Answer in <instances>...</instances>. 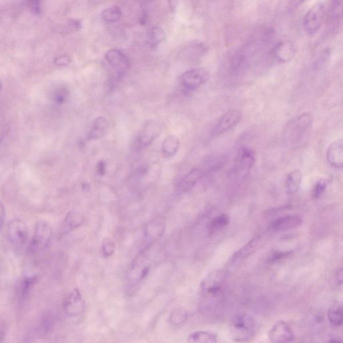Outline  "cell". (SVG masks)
<instances>
[{
  "instance_id": "cell-39",
  "label": "cell",
  "mask_w": 343,
  "mask_h": 343,
  "mask_svg": "<svg viewBox=\"0 0 343 343\" xmlns=\"http://www.w3.org/2000/svg\"><path fill=\"white\" fill-rule=\"evenodd\" d=\"M5 207L4 204L0 201V230L4 227V221H5Z\"/></svg>"
},
{
  "instance_id": "cell-5",
  "label": "cell",
  "mask_w": 343,
  "mask_h": 343,
  "mask_svg": "<svg viewBox=\"0 0 343 343\" xmlns=\"http://www.w3.org/2000/svg\"><path fill=\"white\" fill-rule=\"evenodd\" d=\"M256 162V153L249 147H242L237 153L234 162L235 173L241 176L250 173Z\"/></svg>"
},
{
  "instance_id": "cell-43",
  "label": "cell",
  "mask_w": 343,
  "mask_h": 343,
  "mask_svg": "<svg viewBox=\"0 0 343 343\" xmlns=\"http://www.w3.org/2000/svg\"><path fill=\"white\" fill-rule=\"evenodd\" d=\"M1 88H2V83H1V81H0V90H1Z\"/></svg>"
},
{
  "instance_id": "cell-26",
  "label": "cell",
  "mask_w": 343,
  "mask_h": 343,
  "mask_svg": "<svg viewBox=\"0 0 343 343\" xmlns=\"http://www.w3.org/2000/svg\"><path fill=\"white\" fill-rule=\"evenodd\" d=\"M121 10L117 6L107 8L104 10L101 13L102 19L107 23H113L117 22L121 18Z\"/></svg>"
},
{
  "instance_id": "cell-21",
  "label": "cell",
  "mask_w": 343,
  "mask_h": 343,
  "mask_svg": "<svg viewBox=\"0 0 343 343\" xmlns=\"http://www.w3.org/2000/svg\"><path fill=\"white\" fill-rule=\"evenodd\" d=\"M342 306L340 302H335L328 310V321L335 327L342 325Z\"/></svg>"
},
{
  "instance_id": "cell-11",
  "label": "cell",
  "mask_w": 343,
  "mask_h": 343,
  "mask_svg": "<svg viewBox=\"0 0 343 343\" xmlns=\"http://www.w3.org/2000/svg\"><path fill=\"white\" fill-rule=\"evenodd\" d=\"M295 44L291 40H283L277 43L273 49V54L277 61L287 63L293 60L296 55Z\"/></svg>"
},
{
  "instance_id": "cell-22",
  "label": "cell",
  "mask_w": 343,
  "mask_h": 343,
  "mask_svg": "<svg viewBox=\"0 0 343 343\" xmlns=\"http://www.w3.org/2000/svg\"><path fill=\"white\" fill-rule=\"evenodd\" d=\"M189 343H217V336L211 332L197 331L190 335Z\"/></svg>"
},
{
  "instance_id": "cell-14",
  "label": "cell",
  "mask_w": 343,
  "mask_h": 343,
  "mask_svg": "<svg viewBox=\"0 0 343 343\" xmlns=\"http://www.w3.org/2000/svg\"><path fill=\"white\" fill-rule=\"evenodd\" d=\"M105 59L113 68L118 70H126L130 67V60L121 51L111 49L105 54Z\"/></svg>"
},
{
  "instance_id": "cell-2",
  "label": "cell",
  "mask_w": 343,
  "mask_h": 343,
  "mask_svg": "<svg viewBox=\"0 0 343 343\" xmlns=\"http://www.w3.org/2000/svg\"><path fill=\"white\" fill-rule=\"evenodd\" d=\"M225 276L224 271L214 270L203 279L201 285L203 304L217 299L221 295Z\"/></svg>"
},
{
  "instance_id": "cell-33",
  "label": "cell",
  "mask_w": 343,
  "mask_h": 343,
  "mask_svg": "<svg viewBox=\"0 0 343 343\" xmlns=\"http://www.w3.org/2000/svg\"><path fill=\"white\" fill-rule=\"evenodd\" d=\"M116 250L115 243L111 239H105L102 244V252L105 257L111 256Z\"/></svg>"
},
{
  "instance_id": "cell-35",
  "label": "cell",
  "mask_w": 343,
  "mask_h": 343,
  "mask_svg": "<svg viewBox=\"0 0 343 343\" xmlns=\"http://www.w3.org/2000/svg\"><path fill=\"white\" fill-rule=\"evenodd\" d=\"M291 252H275L271 255L270 258H269V260L272 261V262L280 260V259H282L283 258H285V257L289 256L291 254Z\"/></svg>"
},
{
  "instance_id": "cell-12",
  "label": "cell",
  "mask_w": 343,
  "mask_h": 343,
  "mask_svg": "<svg viewBox=\"0 0 343 343\" xmlns=\"http://www.w3.org/2000/svg\"><path fill=\"white\" fill-rule=\"evenodd\" d=\"M65 309L70 317H78L84 310V302L79 290L75 289L67 298Z\"/></svg>"
},
{
  "instance_id": "cell-27",
  "label": "cell",
  "mask_w": 343,
  "mask_h": 343,
  "mask_svg": "<svg viewBox=\"0 0 343 343\" xmlns=\"http://www.w3.org/2000/svg\"><path fill=\"white\" fill-rule=\"evenodd\" d=\"M36 281V277L35 276L25 277L22 279L18 287V293L20 298L23 299L28 295L30 291H31L32 287Z\"/></svg>"
},
{
  "instance_id": "cell-19",
  "label": "cell",
  "mask_w": 343,
  "mask_h": 343,
  "mask_svg": "<svg viewBox=\"0 0 343 343\" xmlns=\"http://www.w3.org/2000/svg\"><path fill=\"white\" fill-rule=\"evenodd\" d=\"M342 1H333L330 2L328 8V18L330 24V27L334 26L337 27L338 23L341 21L342 17Z\"/></svg>"
},
{
  "instance_id": "cell-8",
  "label": "cell",
  "mask_w": 343,
  "mask_h": 343,
  "mask_svg": "<svg viewBox=\"0 0 343 343\" xmlns=\"http://www.w3.org/2000/svg\"><path fill=\"white\" fill-rule=\"evenodd\" d=\"M242 120V113L238 109H230L226 111L216 122L212 130L214 136H219L236 127Z\"/></svg>"
},
{
  "instance_id": "cell-16",
  "label": "cell",
  "mask_w": 343,
  "mask_h": 343,
  "mask_svg": "<svg viewBox=\"0 0 343 343\" xmlns=\"http://www.w3.org/2000/svg\"><path fill=\"white\" fill-rule=\"evenodd\" d=\"M160 125L155 121H148L145 124L141 132L140 140L142 144H150L154 139L160 135L161 132Z\"/></svg>"
},
{
  "instance_id": "cell-36",
  "label": "cell",
  "mask_w": 343,
  "mask_h": 343,
  "mask_svg": "<svg viewBox=\"0 0 343 343\" xmlns=\"http://www.w3.org/2000/svg\"><path fill=\"white\" fill-rule=\"evenodd\" d=\"M71 59L68 56H60L55 59L54 64L57 66L65 67L70 64Z\"/></svg>"
},
{
  "instance_id": "cell-42",
  "label": "cell",
  "mask_w": 343,
  "mask_h": 343,
  "mask_svg": "<svg viewBox=\"0 0 343 343\" xmlns=\"http://www.w3.org/2000/svg\"><path fill=\"white\" fill-rule=\"evenodd\" d=\"M329 343H341L339 340L337 339H331L330 340Z\"/></svg>"
},
{
  "instance_id": "cell-3",
  "label": "cell",
  "mask_w": 343,
  "mask_h": 343,
  "mask_svg": "<svg viewBox=\"0 0 343 343\" xmlns=\"http://www.w3.org/2000/svg\"><path fill=\"white\" fill-rule=\"evenodd\" d=\"M326 14V7L324 2H318L308 10L304 16V26L308 35L314 36L319 31Z\"/></svg>"
},
{
  "instance_id": "cell-37",
  "label": "cell",
  "mask_w": 343,
  "mask_h": 343,
  "mask_svg": "<svg viewBox=\"0 0 343 343\" xmlns=\"http://www.w3.org/2000/svg\"><path fill=\"white\" fill-rule=\"evenodd\" d=\"M67 27L69 28L73 32L79 31L82 27V24L80 20H71L69 22Z\"/></svg>"
},
{
  "instance_id": "cell-41",
  "label": "cell",
  "mask_w": 343,
  "mask_h": 343,
  "mask_svg": "<svg viewBox=\"0 0 343 343\" xmlns=\"http://www.w3.org/2000/svg\"><path fill=\"white\" fill-rule=\"evenodd\" d=\"M336 278L337 280L338 283H339L340 285L342 284V269L340 268L336 271Z\"/></svg>"
},
{
  "instance_id": "cell-34",
  "label": "cell",
  "mask_w": 343,
  "mask_h": 343,
  "mask_svg": "<svg viewBox=\"0 0 343 343\" xmlns=\"http://www.w3.org/2000/svg\"><path fill=\"white\" fill-rule=\"evenodd\" d=\"M187 318V313L184 310L178 309L173 312L171 315V322L173 324H179L185 322Z\"/></svg>"
},
{
  "instance_id": "cell-31",
  "label": "cell",
  "mask_w": 343,
  "mask_h": 343,
  "mask_svg": "<svg viewBox=\"0 0 343 343\" xmlns=\"http://www.w3.org/2000/svg\"><path fill=\"white\" fill-rule=\"evenodd\" d=\"M69 95V90L65 87H59L56 88L53 95V99L55 103L59 105H62L67 101Z\"/></svg>"
},
{
  "instance_id": "cell-6",
  "label": "cell",
  "mask_w": 343,
  "mask_h": 343,
  "mask_svg": "<svg viewBox=\"0 0 343 343\" xmlns=\"http://www.w3.org/2000/svg\"><path fill=\"white\" fill-rule=\"evenodd\" d=\"M52 237L50 226L44 220H38L34 228V236L30 244V250L34 252H40L48 246Z\"/></svg>"
},
{
  "instance_id": "cell-23",
  "label": "cell",
  "mask_w": 343,
  "mask_h": 343,
  "mask_svg": "<svg viewBox=\"0 0 343 343\" xmlns=\"http://www.w3.org/2000/svg\"><path fill=\"white\" fill-rule=\"evenodd\" d=\"M180 142L177 137L170 136L163 141L162 150L165 156H174L179 150Z\"/></svg>"
},
{
  "instance_id": "cell-17",
  "label": "cell",
  "mask_w": 343,
  "mask_h": 343,
  "mask_svg": "<svg viewBox=\"0 0 343 343\" xmlns=\"http://www.w3.org/2000/svg\"><path fill=\"white\" fill-rule=\"evenodd\" d=\"M109 128V123L105 118L100 117L94 121L91 130L88 135V140H98L103 138Z\"/></svg>"
},
{
  "instance_id": "cell-10",
  "label": "cell",
  "mask_w": 343,
  "mask_h": 343,
  "mask_svg": "<svg viewBox=\"0 0 343 343\" xmlns=\"http://www.w3.org/2000/svg\"><path fill=\"white\" fill-rule=\"evenodd\" d=\"M269 338L273 343H289L295 339V334L287 322L279 320L271 328Z\"/></svg>"
},
{
  "instance_id": "cell-13",
  "label": "cell",
  "mask_w": 343,
  "mask_h": 343,
  "mask_svg": "<svg viewBox=\"0 0 343 343\" xmlns=\"http://www.w3.org/2000/svg\"><path fill=\"white\" fill-rule=\"evenodd\" d=\"M326 159L328 163L334 168H342L343 142L342 138L338 139L330 144L326 151Z\"/></svg>"
},
{
  "instance_id": "cell-30",
  "label": "cell",
  "mask_w": 343,
  "mask_h": 343,
  "mask_svg": "<svg viewBox=\"0 0 343 343\" xmlns=\"http://www.w3.org/2000/svg\"><path fill=\"white\" fill-rule=\"evenodd\" d=\"M328 182L326 179H319L314 185L312 189V195L314 199H319L325 193L327 188Z\"/></svg>"
},
{
  "instance_id": "cell-9",
  "label": "cell",
  "mask_w": 343,
  "mask_h": 343,
  "mask_svg": "<svg viewBox=\"0 0 343 343\" xmlns=\"http://www.w3.org/2000/svg\"><path fill=\"white\" fill-rule=\"evenodd\" d=\"M8 236L10 243L16 248H21L27 242L28 228L22 220L14 219L8 226Z\"/></svg>"
},
{
  "instance_id": "cell-18",
  "label": "cell",
  "mask_w": 343,
  "mask_h": 343,
  "mask_svg": "<svg viewBox=\"0 0 343 343\" xmlns=\"http://www.w3.org/2000/svg\"><path fill=\"white\" fill-rule=\"evenodd\" d=\"M302 179H303L302 173L299 170H296L289 174L285 181V190L288 195H295L299 192Z\"/></svg>"
},
{
  "instance_id": "cell-1",
  "label": "cell",
  "mask_w": 343,
  "mask_h": 343,
  "mask_svg": "<svg viewBox=\"0 0 343 343\" xmlns=\"http://www.w3.org/2000/svg\"><path fill=\"white\" fill-rule=\"evenodd\" d=\"M256 320L250 314H237L231 320L230 334L235 342L244 343L250 342L257 333Z\"/></svg>"
},
{
  "instance_id": "cell-25",
  "label": "cell",
  "mask_w": 343,
  "mask_h": 343,
  "mask_svg": "<svg viewBox=\"0 0 343 343\" xmlns=\"http://www.w3.org/2000/svg\"><path fill=\"white\" fill-rule=\"evenodd\" d=\"M165 38V32L162 28L154 26L151 28L147 36V42L151 47L154 48L158 46Z\"/></svg>"
},
{
  "instance_id": "cell-29",
  "label": "cell",
  "mask_w": 343,
  "mask_h": 343,
  "mask_svg": "<svg viewBox=\"0 0 343 343\" xmlns=\"http://www.w3.org/2000/svg\"><path fill=\"white\" fill-rule=\"evenodd\" d=\"M65 222L67 227L73 230V228L78 227L83 223V218L78 213L71 212L67 214Z\"/></svg>"
},
{
  "instance_id": "cell-7",
  "label": "cell",
  "mask_w": 343,
  "mask_h": 343,
  "mask_svg": "<svg viewBox=\"0 0 343 343\" xmlns=\"http://www.w3.org/2000/svg\"><path fill=\"white\" fill-rule=\"evenodd\" d=\"M209 74L205 69H191L183 73L181 77V85L188 91H194L205 84L209 79Z\"/></svg>"
},
{
  "instance_id": "cell-24",
  "label": "cell",
  "mask_w": 343,
  "mask_h": 343,
  "mask_svg": "<svg viewBox=\"0 0 343 343\" xmlns=\"http://www.w3.org/2000/svg\"><path fill=\"white\" fill-rule=\"evenodd\" d=\"M202 173L199 169H193L183 180L181 183L182 189L183 191H188L195 187L197 182L201 178Z\"/></svg>"
},
{
  "instance_id": "cell-4",
  "label": "cell",
  "mask_w": 343,
  "mask_h": 343,
  "mask_svg": "<svg viewBox=\"0 0 343 343\" xmlns=\"http://www.w3.org/2000/svg\"><path fill=\"white\" fill-rule=\"evenodd\" d=\"M313 118L311 114L304 113L294 118L285 126L284 135L288 138L297 140L311 127Z\"/></svg>"
},
{
  "instance_id": "cell-28",
  "label": "cell",
  "mask_w": 343,
  "mask_h": 343,
  "mask_svg": "<svg viewBox=\"0 0 343 343\" xmlns=\"http://www.w3.org/2000/svg\"><path fill=\"white\" fill-rule=\"evenodd\" d=\"M257 243H258V239H253L246 246H244V248L236 253L233 258H234V260H236V259H244L250 256L256 250Z\"/></svg>"
},
{
  "instance_id": "cell-15",
  "label": "cell",
  "mask_w": 343,
  "mask_h": 343,
  "mask_svg": "<svg viewBox=\"0 0 343 343\" xmlns=\"http://www.w3.org/2000/svg\"><path fill=\"white\" fill-rule=\"evenodd\" d=\"M302 223L299 216L288 215L277 218L271 224V228L275 232H281L299 227Z\"/></svg>"
},
{
  "instance_id": "cell-32",
  "label": "cell",
  "mask_w": 343,
  "mask_h": 343,
  "mask_svg": "<svg viewBox=\"0 0 343 343\" xmlns=\"http://www.w3.org/2000/svg\"><path fill=\"white\" fill-rule=\"evenodd\" d=\"M164 230V223H163V222H161L160 220H158V221L156 220V221L149 224L148 228H147L148 235L156 237L162 236Z\"/></svg>"
},
{
  "instance_id": "cell-40",
  "label": "cell",
  "mask_w": 343,
  "mask_h": 343,
  "mask_svg": "<svg viewBox=\"0 0 343 343\" xmlns=\"http://www.w3.org/2000/svg\"><path fill=\"white\" fill-rule=\"evenodd\" d=\"M106 170V163L103 161H100L97 165V172L100 175H105Z\"/></svg>"
},
{
  "instance_id": "cell-38",
  "label": "cell",
  "mask_w": 343,
  "mask_h": 343,
  "mask_svg": "<svg viewBox=\"0 0 343 343\" xmlns=\"http://www.w3.org/2000/svg\"><path fill=\"white\" fill-rule=\"evenodd\" d=\"M30 8L32 11L36 14L42 13L41 3L39 1H33L30 2Z\"/></svg>"
},
{
  "instance_id": "cell-20",
  "label": "cell",
  "mask_w": 343,
  "mask_h": 343,
  "mask_svg": "<svg viewBox=\"0 0 343 343\" xmlns=\"http://www.w3.org/2000/svg\"><path fill=\"white\" fill-rule=\"evenodd\" d=\"M230 222V217L226 214H222L216 216L208 224V232L211 235L218 234L226 228Z\"/></svg>"
}]
</instances>
